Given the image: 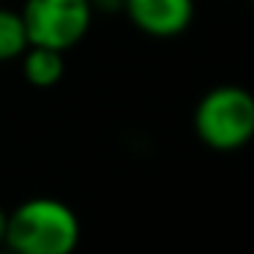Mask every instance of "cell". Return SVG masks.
<instances>
[{
  "label": "cell",
  "mask_w": 254,
  "mask_h": 254,
  "mask_svg": "<svg viewBox=\"0 0 254 254\" xmlns=\"http://www.w3.org/2000/svg\"><path fill=\"white\" fill-rule=\"evenodd\" d=\"M82 238L71 205L58 197H30L8 210L6 243L17 254H68Z\"/></svg>",
  "instance_id": "cell-1"
},
{
  "label": "cell",
  "mask_w": 254,
  "mask_h": 254,
  "mask_svg": "<svg viewBox=\"0 0 254 254\" xmlns=\"http://www.w3.org/2000/svg\"><path fill=\"white\" fill-rule=\"evenodd\" d=\"M197 139L216 153H235L254 139V93L241 85H216L194 107Z\"/></svg>",
  "instance_id": "cell-2"
},
{
  "label": "cell",
  "mask_w": 254,
  "mask_h": 254,
  "mask_svg": "<svg viewBox=\"0 0 254 254\" xmlns=\"http://www.w3.org/2000/svg\"><path fill=\"white\" fill-rule=\"evenodd\" d=\"M22 19L30 44L68 52L90 33L96 11L90 0H25Z\"/></svg>",
  "instance_id": "cell-3"
},
{
  "label": "cell",
  "mask_w": 254,
  "mask_h": 254,
  "mask_svg": "<svg viewBox=\"0 0 254 254\" xmlns=\"http://www.w3.org/2000/svg\"><path fill=\"white\" fill-rule=\"evenodd\" d=\"M194 0H126L123 14L150 39H178L194 22Z\"/></svg>",
  "instance_id": "cell-4"
},
{
  "label": "cell",
  "mask_w": 254,
  "mask_h": 254,
  "mask_svg": "<svg viewBox=\"0 0 254 254\" xmlns=\"http://www.w3.org/2000/svg\"><path fill=\"white\" fill-rule=\"evenodd\" d=\"M19 66H22V77L30 88H39V90L55 88L66 74V52L30 44L19 58Z\"/></svg>",
  "instance_id": "cell-5"
},
{
  "label": "cell",
  "mask_w": 254,
  "mask_h": 254,
  "mask_svg": "<svg viewBox=\"0 0 254 254\" xmlns=\"http://www.w3.org/2000/svg\"><path fill=\"white\" fill-rule=\"evenodd\" d=\"M28 47H30V39H28L22 11L0 6V63L19 61Z\"/></svg>",
  "instance_id": "cell-6"
},
{
  "label": "cell",
  "mask_w": 254,
  "mask_h": 254,
  "mask_svg": "<svg viewBox=\"0 0 254 254\" xmlns=\"http://www.w3.org/2000/svg\"><path fill=\"white\" fill-rule=\"evenodd\" d=\"M123 3L126 0H90L96 14H104V17H112V14H123Z\"/></svg>",
  "instance_id": "cell-7"
},
{
  "label": "cell",
  "mask_w": 254,
  "mask_h": 254,
  "mask_svg": "<svg viewBox=\"0 0 254 254\" xmlns=\"http://www.w3.org/2000/svg\"><path fill=\"white\" fill-rule=\"evenodd\" d=\"M6 221H8V213L0 208V246L6 243Z\"/></svg>",
  "instance_id": "cell-8"
},
{
  "label": "cell",
  "mask_w": 254,
  "mask_h": 254,
  "mask_svg": "<svg viewBox=\"0 0 254 254\" xmlns=\"http://www.w3.org/2000/svg\"><path fill=\"white\" fill-rule=\"evenodd\" d=\"M252 6H254V0H252Z\"/></svg>",
  "instance_id": "cell-9"
}]
</instances>
